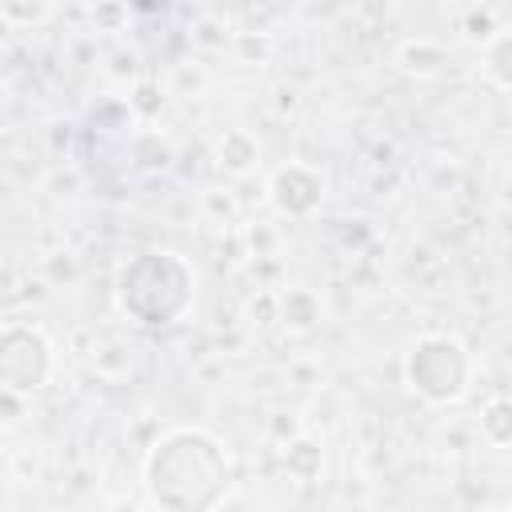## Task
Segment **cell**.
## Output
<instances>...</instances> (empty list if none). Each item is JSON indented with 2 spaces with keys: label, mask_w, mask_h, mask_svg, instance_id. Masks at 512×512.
<instances>
[{
  "label": "cell",
  "mask_w": 512,
  "mask_h": 512,
  "mask_svg": "<svg viewBox=\"0 0 512 512\" xmlns=\"http://www.w3.org/2000/svg\"><path fill=\"white\" fill-rule=\"evenodd\" d=\"M140 484L160 512H216L232 496L236 464L212 428L176 424L148 444Z\"/></svg>",
  "instance_id": "6da1fadb"
},
{
  "label": "cell",
  "mask_w": 512,
  "mask_h": 512,
  "mask_svg": "<svg viewBox=\"0 0 512 512\" xmlns=\"http://www.w3.org/2000/svg\"><path fill=\"white\" fill-rule=\"evenodd\" d=\"M116 304L140 328H172L196 304V268L176 248H144L116 276Z\"/></svg>",
  "instance_id": "7a4b0ae2"
},
{
  "label": "cell",
  "mask_w": 512,
  "mask_h": 512,
  "mask_svg": "<svg viewBox=\"0 0 512 512\" xmlns=\"http://www.w3.org/2000/svg\"><path fill=\"white\" fill-rule=\"evenodd\" d=\"M404 384L420 404L452 408L476 384V356L456 332H420L404 352Z\"/></svg>",
  "instance_id": "3957f363"
},
{
  "label": "cell",
  "mask_w": 512,
  "mask_h": 512,
  "mask_svg": "<svg viewBox=\"0 0 512 512\" xmlns=\"http://www.w3.org/2000/svg\"><path fill=\"white\" fill-rule=\"evenodd\" d=\"M56 376V344L36 320H4L0 324V392H16L32 400Z\"/></svg>",
  "instance_id": "277c9868"
},
{
  "label": "cell",
  "mask_w": 512,
  "mask_h": 512,
  "mask_svg": "<svg viewBox=\"0 0 512 512\" xmlns=\"http://www.w3.org/2000/svg\"><path fill=\"white\" fill-rule=\"evenodd\" d=\"M324 196H328L324 172L316 164H308V160H284L264 180V200L284 220H308V216H316L320 204H324Z\"/></svg>",
  "instance_id": "5b68a950"
},
{
  "label": "cell",
  "mask_w": 512,
  "mask_h": 512,
  "mask_svg": "<svg viewBox=\"0 0 512 512\" xmlns=\"http://www.w3.org/2000/svg\"><path fill=\"white\" fill-rule=\"evenodd\" d=\"M212 156H216V168L224 176L240 180V176L256 172V164H260V140L248 128H224L216 136V144H212Z\"/></svg>",
  "instance_id": "8992f818"
},
{
  "label": "cell",
  "mask_w": 512,
  "mask_h": 512,
  "mask_svg": "<svg viewBox=\"0 0 512 512\" xmlns=\"http://www.w3.org/2000/svg\"><path fill=\"white\" fill-rule=\"evenodd\" d=\"M324 324V300L316 288H304V284H292V288H280V328L292 332V336H308Z\"/></svg>",
  "instance_id": "52a82bcc"
},
{
  "label": "cell",
  "mask_w": 512,
  "mask_h": 512,
  "mask_svg": "<svg viewBox=\"0 0 512 512\" xmlns=\"http://www.w3.org/2000/svg\"><path fill=\"white\" fill-rule=\"evenodd\" d=\"M396 64H400V72H408L416 80H432V76L448 72L452 52H448V44H440L432 36H408L396 48Z\"/></svg>",
  "instance_id": "ba28073f"
},
{
  "label": "cell",
  "mask_w": 512,
  "mask_h": 512,
  "mask_svg": "<svg viewBox=\"0 0 512 512\" xmlns=\"http://www.w3.org/2000/svg\"><path fill=\"white\" fill-rule=\"evenodd\" d=\"M124 152H128L132 168H140V172H168L172 160H176L172 140H168L160 128H148V124H140V128L124 140Z\"/></svg>",
  "instance_id": "9c48e42d"
},
{
  "label": "cell",
  "mask_w": 512,
  "mask_h": 512,
  "mask_svg": "<svg viewBox=\"0 0 512 512\" xmlns=\"http://www.w3.org/2000/svg\"><path fill=\"white\" fill-rule=\"evenodd\" d=\"M280 468H284L296 484L320 480V472H324V444H320V436H312V432L304 428L296 440L280 444Z\"/></svg>",
  "instance_id": "30bf717a"
},
{
  "label": "cell",
  "mask_w": 512,
  "mask_h": 512,
  "mask_svg": "<svg viewBox=\"0 0 512 512\" xmlns=\"http://www.w3.org/2000/svg\"><path fill=\"white\" fill-rule=\"evenodd\" d=\"M476 432L488 448H500V452H512V396H492L484 400L480 408V420H476Z\"/></svg>",
  "instance_id": "8fae6325"
},
{
  "label": "cell",
  "mask_w": 512,
  "mask_h": 512,
  "mask_svg": "<svg viewBox=\"0 0 512 512\" xmlns=\"http://www.w3.org/2000/svg\"><path fill=\"white\" fill-rule=\"evenodd\" d=\"M236 28L224 12H196L192 24H188V44L200 48V52H224L228 44H236Z\"/></svg>",
  "instance_id": "7c38bea8"
},
{
  "label": "cell",
  "mask_w": 512,
  "mask_h": 512,
  "mask_svg": "<svg viewBox=\"0 0 512 512\" xmlns=\"http://www.w3.org/2000/svg\"><path fill=\"white\" fill-rule=\"evenodd\" d=\"M480 72L488 76L492 88L512 92V24H504V32H496L480 48Z\"/></svg>",
  "instance_id": "4fadbf2b"
},
{
  "label": "cell",
  "mask_w": 512,
  "mask_h": 512,
  "mask_svg": "<svg viewBox=\"0 0 512 512\" xmlns=\"http://www.w3.org/2000/svg\"><path fill=\"white\" fill-rule=\"evenodd\" d=\"M124 104L132 108V116H136L140 124L156 120V116H160V108H164V88H160V80H152V76L132 80V84H128V100H124Z\"/></svg>",
  "instance_id": "5bb4252c"
},
{
  "label": "cell",
  "mask_w": 512,
  "mask_h": 512,
  "mask_svg": "<svg viewBox=\"0 0 512 512\" xmlns=\"http://www.w3.org/2000/svg\"><path fill=\"white\" fill-rule=\"evenodd\" d=\"M496 32H504V24H500V12L496 8H468L464 16H460V36L464 40H472V44H488Z\"/></svg>",
  "instance_id": "9a60e30c"
},
{
  "label": "cell",
  "mask_w": 512,
  "mask_h": 512,
  "mask_svg": "<svg viewBox=\"0 0 512 512\" xmlns=\"http://www.w3.org/2000/svg\"><path fill=\"white\" fill-rule=\"evenodd\" d=\"M244 320L252 328H272L280 324V292L276 288H256L248 300H244Z\"/></svg>",
  "instance_id": "2e32d148"
},
{
  "label": "cell",
  "mask_w": 512,
  "mask_h": 512,
  "mask_svg": "<svg viewBox=\"0 0 512 512\" xmlns=\"http://www.w3.org/2000/svg\"><path fill=\"white\" fill-rule=\"evenodd\" d=\"M200 212L212 220V224H232L240 216V200L228 192V188H204L200 192Z\"/></svg>",
  "instance_id": "e0dca14e"
},
{
  "label": "cell",
  "mask_w": 512,
  "mask_h": 512,
  "mask_svg": "<svg viewBox=\"0 0 512 512\" xmlns=\"http://www.w3.org/2000/svg\"><path fill=\"white\" fill-rule=\"evenodd\" d=\"M56 16V8L52 4H4L0 8V20L8 24V28H36V24H44V20H52Z\"/></svg>",
  "instance_id": "ac0fdd59"
},
{
  "label": "cell",
  "mask_w": 512,
  "mask_h": 512,
  "mask_svg": "<svg viewBox=\"0 0 512 512\" xmlns=\"http://www.w3.org/2000/svg\"><path fill=\"white\" fill-rule=\"evenodd\" d=\"M40 272H44V280H48L52 288H60V284H72V280H76L80 264H76V256H72V252H52V256H44Z\"/></svg>",
  "instance_id": "d6986e66"
},
{
  "label": "cell",
  "mask_w": 512,
  "mask_h": 512,
  "mask_svg": "<svg viewBox=\"0 0 512 512\" xmlns=\"http://www.w3.org/2000/svg\"><path fill=\"white\" fill-rule=\"evenodd\" d=\"M300 432H304V424H300L296 412H276V416H268V436L276 440V448L288 444V440H296Z\"/></svg>",
  "instance_id": "ffe728a7"
},
{
  "label": "cell",
  "mask_w": 512,
  "mask_h": 512,
  "mask_svg": "<svg viewBox=\"0 0 512 512\" xmlns=\"http://www.w3.org/2000/svg\"><path fill=\"white\" fill-rule=\"evenodd\" d=\"M272 104H276V112H280V116H288V112H296L300 96H296V88L280 84V88H272Z\"/></svg>",
  "instance_id": "44dd1931"
},
{
  "label": "cell",
  "mask_w": 512,
  "mask_h": 512,
  "mask_svg": "<svg viewBox=\"0 0 512 512\" xmlns=\"http://www.w3.org/2000/svg\"><path fill=\"white\" fill-rule=\"evenodd\" d=\"M4 396V428H16L20 424V408L28 404L24 396H16V392H0Z\"/></svg>",
  "instance_id": "7402d4cb"
},
{
  "label": "cell",
  "mask_w": 512,
  "mask_h": 512,
  "mask_svg": "<svg viewBox=\"0 0 512 512\" xmlns=\"http://www.w3.org/2000/svg\"><path fill=\"white\" fill-rule=\"evenodd\" d=\"M100 512H144V508L136 500H128V496H112V500H104Z\"/></svg>",
  "instance_id": "603a6c76"
},
{
  "label": "cell",
  "mask_w": 512,
  "mask_h": 512,
  "mask_svg": "<svg viewBox=\"0 0 512 512\" xmlns=\"http://www.w3.org/2000/svg\"><path fill=\"white\" fill-rule=\"evenodd\" d=\"M480 512H512V504H488V508H480Z\"/></svg>",
  "instance_id": "cb8c5ba5"
}]
</instances>
